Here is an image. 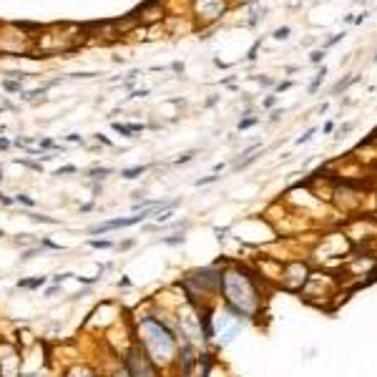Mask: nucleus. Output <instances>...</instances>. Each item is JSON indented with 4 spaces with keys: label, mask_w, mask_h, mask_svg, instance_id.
Here are the masks:
<instances>
[{
    "label": "nucleus",
    "mask_w": 377,
    "mask_h": 377,
    "mask_svg": "<svg viewBox=\"0 0 377 377\" xmlns=\"http://www.w3.org/2000/svg\"><path fill=\"white\" fill-rule=\"evenodd\" d=\"M65 141H71V144H81V146L86 144V139H83L81 134H68V136H65Z\"/></svg>",
    "instance_id": "412c9836"
},
{
    "label": "nucleus",
    "mask_w": 377,
    "mask_h": 377,
    "mask_svg": "<svg viewBox=\"0 0 377 377\" xmlns=\"http://www.w3.org/2000/svg\"><path fill=\"white\" fill-rule=\"evenodd\" d=\"M148 96V88H139V91H134L128 98H146Z\"/></svg>",
    "instance_id": "393cba45"
},
{
    "label": "nucleus",
    "mask_w": 377,
    "mask_h": 377,
    "mask_svg": "<svg viewBox=\"0 0 377 377\" xmlns=\"http://www.w3.org/2000/svg\"><path fill=\"white\" fill-rule=\"evenodd\" d=\"M15 164H23V166H28V169H33V171H40V169H43L40 164H35V161H26V159H18Z\"/></svg>",
    "instance_id": "4be33fe9"
},
{
    "label": "nucleus",
    "mask_w": 377,
    "mask_h": 377,
    "mask_svg": "<svg viewBox=\"0 0 377 377\" xmlns=\"http://www.w3.org/2000/svg\"><path fill=\"white\" fill-rule=\"evenodd\" d=\"M181 241H184V234H174V236L161 239V244H169V247H176V244H181Z\"/></svg>",
    "instance_id": "a211bd4d"
},
{
    "label": "nucleus",
    "mask_w": 377,
    "mask_h": 377,
    "mask_svg": "<svg viewBox=\"0 0 377 377\" xmlns=\"http://www.w3.org/2000/svg\"><path fill=\"white\" fill-rule=\"evenodd\" d=\"M13 146V141H8V139H0V151H8Z\"/></svg>",
    "instance_id": "c756f323"
},
{
    "label": "nucleus",
    "mask_w": 377,
    "mask_h": 377,
    "mask_svg": "<svg viewBox=\"0 0 377 377\" xmlns=\"http://www.w3.org/2000/svg\"><path fill=\"white\" fill-rule=\"evenodd\" d=\"M93 139H96L98 144H103V146H114V144H111V141H108V139H106L103 134H93Z\"/></svg>",
    "instance_id": "bb28decb"
},
{
    "label": "nucleus",
    "mask_w": 377,
    "mask_h": 377,
    "mask_svg": "<svg viewBox=\"0 0 377 377\" xmlns=\"http://www.w3.org/2000/svg\"><path fill=\"white\" fill-rule=\"evenodd\" d=\"M254 123H257V118H244V121H239V128H249Z\"/></svg>",
    "instance_id": "cd10ccee"
},
{
    "label": "nucleus",
    "mask_w": 377,
    "mask_h": 377,
    "mask_svg": "<svg viewBox=\"0 0 377 377\" xmlns=\"http://www.w3.org/2000/svg\"><path fill=\"white\" fill-rule=\"evenodd\" d=\"M191 156H194V151H186V153H181V156L176 159V164H186V161H189Z\"/></svg>",
    "instance_id": "a878e982"
},
{
    "label": "nucleus",
    "mask_w": 377,
    "mask_h": 377,
    "mask_svg": "<svg viewBox=\"0 0 377 377\" xmlns=\"http://www.w3.org/2000/svg\"><path fill=\"white\" fill-rule=\"evenodd\" d=\"M0 204H3V206H15V199L13 196H5L3 191H0Z\"/></svg>",
    "instance_id": "b1692460"
},
{
    "label": "nucleus",
    "mask_w": 377,
    "mask_h": 377,
    "mask_svg": "<svg viewBox=\"0 0 377 377\" xmlns=\"http://www.w3.org/2000/svg\"><path fill=\"white\" fill-rule=\"evenodd\" d=\"M71 277H73L71 272H60V274H56V277H51V279H53V284H63L65 279H71Z\"/></svg>",
    "instance_id": "aec40b11"
},
{
    "label": "nucleus",
    "mask_w": 377,
    "mask_h": 377,
    "mask_svg": "<svg viewBox=\"0 0 377 377\" xmlns=\"http://www.w3.org/2000/svg\"><path fill=\"white\" fill-rule=\"evenodd\" d=\"M131 247H136V239H126V241H121V244H116V249H131Z\"/></svg>",
    "instance_id": "5701e85b"
},
{
    "label": "nucleus",
    "mask_w": 377,
    "mask_h": 377,
    "mask_svg": "<svg viewBox=\"0 0 377 377\" xmlns=\"http://www.w3.org/2000/svg\"><path fill=\"white\" fill-rule=\"evenodd\" d=\"M322 58H324V48H322V51H315V53H312V63H319Z\"/></svg>",
    "instance_id": "c85d7f7f"
},
{
    "label": "nucleus",
    "mask_w": 377,
    "mask_h": 377,
    "mask_svg": "<svg viewBox=\"0 0 377 377\" xmlns=\"http://www.w3.org/2000/svg\"><path fill=\"white\" fill-rule=\"evenodd\" d=\"M0 116H3V106H0Z\"/></svg>",
    "instance_id": "72a5a7b5"
},
{
    "label": "nucleus",
    "mask_w": 377,
    "mask_h": 377,
    "mask_svg": "<svg viewBox=\"0 0 377 377\" xmlns=\"http://www.w3.org/2000/svg\"><path fill=\"white\" fill-rule=\"evenodd\" d=\"M171 68H174V71H176V73H181V71H184V63H179V60H176V63H174V65H171Z\"/></svg>",
    "instance_id": "2f4dec72"
},
{
    "label": "nucleus",
    "mask_w": 377,
    "mask_h": 377,
    "mask_svg": "<svg viewBox=\"0 0 377 377\" xmlns=\"http://www.w3.org/2000/svg\"><path fill=\"white\" fill-rule=\"evenodd\" d=\"M146 169L148 166H131V169H121V176L126 181H134V179H139L141 174H146Z\"/></svg>",
    "instance_id": "9d476101"
},
{
    "label": "nucleus",
    "mask_w": 377,
    "mask_h": 377,
    "mask_svg": "<svg viewBox=\"0 0 377 377\" xmlns=\"http://www.w3.org/2000/svg\"><path fill=\"white\" fill-rule=\"evenodd\" d=\"M48 282V277H30V279H18V290H40Z\"/></svg>",
    "instance_id": "1a4fd4ad"
},
{
    "label": "nucleus",
    "mask_w": 377,
    "mask_h": 377,
    "mask_svg": "<svg viewBox=\"0 0 377 377\" xmlns=\"http://www.w3.org/2000/svg\"><path fill=\"white\" fill-rule=\"evenodd\" d=\"M68 174H78V166H60V169H56V174L53 176H68Z\"/></svg>",
    "instance_id": "f3484780"
},
{
    "label": "nucleus",
    "mask_w": 377,
    "mask_h": 377,
    "mask_svg": "<svg viewBox=\"0 0 377 377\" xmlns=\"http://www.w3.org/2000/svg\"><path fill=\"white\" fill-rule=\"evenodd\" d=\"M58 290H60V284H53V287H51V290L46 292V297H53V294H56Z\"/></svg>",
    "instance_id": "7c9ffc66"
},
{
    "label": "nucleus",
    "mask_w": 377,
    "mask_h": 377,
    "mask_svg": "<svg viewBox=\"0 0 377 377\" xmlns=\"http://www.w3.org/2000/svg\"><path fill=\"white\" fill-rule=\"evenodd\" d=\"M221 284H224V294H227V304L234 309V312L239 317H249L252 309L257 304V290H254V282L252 277L241 274V272H227L224 279H221Z\"/></svg>",
    "instance_id": "f03ea898"
},
{
    "label": "nucleus",
    "mask_w": 377,
    "mask_h": 377,
    "mask_svg": "<svg viewBox=\"0 0 377 377\" xmlns=\"http://www.w3.org/2000/svg\"><path fill=\"white\" fill-rule=\"evenodd\" d=\"M88 247H93V249H114L116 244L111 239H88Z\"/></svg>",
    "instance_id": "4468645a"
},
{
    "label": "nucleus",
    "mask_w": 377,
    "mask_h": 377,
    "mask_svg": "<svg viewBox=\"0 0 377 377\" xmlns=\"http://www.w3.org/2000/svg\"><path fill=\"white\" fill-rule=\"evenodd\" d=\"M111 128H114L116 134H121L123 139H136V134L144 131V123H118V121H114Z\"/></svg>",
    "instance_id": "0eeeda50"
},
{
    "label": "nucleus",
    "mask_w": 377,
    "mask_h": 377,
    "mask_svg": "<svg viewBox=\"0 0 377 377\" xmlns=\"http://www.w3.org/2000/svg\"><path fill=\"white\" fill-rule=\"evenodd\" d=\"M30 221H35V224H51V227H56V224H60L58 219H53V216H46V214H33V211H28L26 214Z\"/></svg>",
    "instance_id": "f8f14e48"
},
{
    "label": "nucleus",
    "mask_w": 377,
    "mask_h": 377,
    "mask_svg": "<svg viewBox=\"0 0 377 377\" xmlns=\"http://www.w3.org/2000/svg\"><path fill=\"white\" fill-rule=\"evenodd\" d=\"M3 236H5V232H3V229H0V239H3Z\"/></svg>",
    "instance_id": "473e14b6"
},
{
    "label": "nucleus",
    "mask_w": 377,
    "mask_h": 377,
    "mask_svg": "<svg viewBox=\"0 0 377 377\" xmlns=\"http://www.w3.org/2000/svg\"><path fill=\"white\" fill-rule=\"evenodd\" d=\"M86 174H88V179H91V181L101 184L103 179H108V176L114 174V169H111V166H93V169H88Z\"/></svg>",
    "instance_id": "6e6552de"
},
{
    "label": "nucleus",
    "mask_w": 377,
    "mask_h": 377,
    "mask_svg": "<svg viewBox=\"0 0 377 377\" xmlns=\"http://www.w3.org/2000/svg\"><path fill=\"white\" fill-rule=\"evenodd\" d=\"M227 0H191V15L199 26H211L227 13Z\"/></svg>",
    "instance_id": "39448f33"
},
{
    "label": "nucleus",
    "mask_w": 377,
    "mask_h": 377,
    "mask_svg": "<svg viewBox=\"0 0 377 377\" xmlns=\"http://www.w3.org/2000/svg\"><path fill=\"white\" fill-rule=\"evenodd\" d=\"M13 199H15V204H23V206H28V209H33V206H35V199H33V196H28V194H15Z\"/></svg>",
    "instance_id": "2eb2a0df"
},
{
    "label": "nucleus",
    "mask_w": 377,
    "mask_h": 377,
    "mask_svg": "<svg viewBox=\"0 0 377 377\" xmlns=\"http://www.w3.org/2000/svg\"><path fill=\"white\" fill-rule=\"evenodd\" d=\"M3 88H5L8 93H18V96L23 93V83H20V81H13V78H5V81H3Z\"/></svg>",
    "instance_id": "ddd939ff"
},
{
    "label": "nucleus",
    "mask_w": 377,
    "mask_h": 377,
    "mask_svg": "<svg viewBox=\"0 0 377 377\" xmlns=\"http://www.w3.org/2000/svg\"><path fill=\"white\" fill-rule=\"evenodd\" d=\"M274 38H277V40H287V38H290V26L277 28V30H274Z\"/></svg>",
    "instance_id": "6ab92c4d"
},
{
    "label": "nucleus",
    "mask_w": 377,
    "mask_h": 377,
    "mask_svg": "<svg viewBox=\"0 0 377 377\" xmlns=\"http://www.w3.org/2000/svg\"><path fill=\"white\" fill-rule=\"evenodd\" d=\"M40 247L43 249H51V252H63L65 247H60V244H56V241H51V239H40Z\"/></svg>",
    "instance_id": "dca6fc26"
},
{
    "label": "nucleus",
    "mask_w": 377,
    "mask_h": 377,
    "mask_svg": "<svg viewBox=\"0 0 377 377\" xmlns=\"http://www.w3.org/2000/svg\"><path fill=\"white\" fill-rule=\"evenodd\" d=\"M0 53L13 58H33V38L18 23H0Z\"/></svg>",
    "instance_id": "7ed1b4c3"
},
{
    "label": "nucleus",
    "mask_w": 377,
    "mask_h": 377,
    "mask_svg": "<svg viewBox=\"0 0 377 377\" xmlns=\"http://www.w3.org/2000/svg\"><path fill=\"white\" fill-rule=\"evenodd\" d=\"M43 252H46V249H43V247H40V244H35V247H30V249H26L23 254H20V257H18V261H20V264H26V261H30V259H35L38 254L43 257Z\"/></svg>",
    "instance_id": "9b49d317"
},
{
    "label": "nucleus",
    "mask_w": 377,
    "mask_h": 377,
    "mask_svg": "<svg viewBox=\"0 0 377 377\" xmlns=\"http://www.w3.org/2000/svg\"><path fill=\"white\" fill-rule=\"evenodd\" d=\"M123 367L128 370V377H161L159 367L148 360V354L139 345H131V349L123 357Z\"/></svg>",
    "instance_id": "20e7f679"
},
{
    "label": "nucleus",
    "mask_w": 377,
    "mask_h": 377,
    "mask_svg": "<svg viewBox=\"0 0 377 377\" xmlns=\"http://www.w3.org/2000/svg\"><path fill=\"white\" fill-rule=\"evenodd\" d=\"M136 345L148 354L153 365H169L176 354V335L156 317H141L136 327Z\"/></svg>",
    "instance_id": "f257e3e1"
},
{
    "label": "nucleus",
    "mask_w": 377,
    "mask_h": 377,
    "mask_svg": "<svg viewBox=\"0 0 377 377\" xmlns=\"http://www.w3.org/2000/svg\"><path fill=\"white\" fill-rule=\"evenodd\" d=\"M134 13L139 15L141 26L151 28V26H159L161 20L166 18V3H164V0H146V3H141Z\"/></svg>",
    "instance_id": "423d86ee"
}]
</instances>
